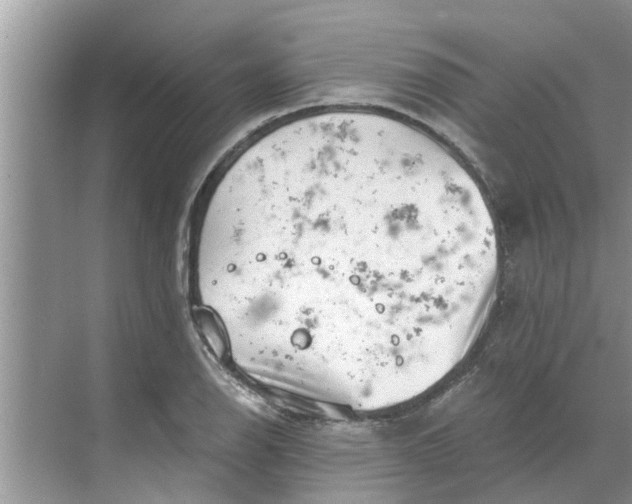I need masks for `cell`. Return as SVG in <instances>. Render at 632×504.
<instances>
[{"label": "cell", "instance_id": "6da1fadb", "mask_svg": "<svg viewBox=\"0 0 632 504\" xmlns=\"http://www.w3.org/2000/svg\"><path fill=\"white\" fill-rule=\"evenodd\" d=\"M190 270L247 375L374 411L438 382L469 351L499 271L477 183L393 117L314 112L247 143L208 187Z\"/></svg>", "mask_w": 632, "mask_h": 504}]
</instances>
